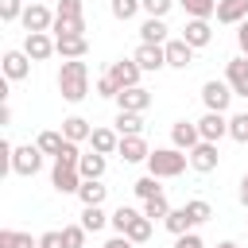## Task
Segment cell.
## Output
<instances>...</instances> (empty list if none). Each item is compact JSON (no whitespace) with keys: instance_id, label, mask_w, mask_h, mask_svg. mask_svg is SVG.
I'll return each mask as SVG.
<instances>
[{"instance_id":"35","label":"cell","mask_w":248,"mask_h":248,"mask_svg":"<svg viewBox=\"0 0 248 248\" xmlns=\"http://www.w3.org/2000/svg\"><path fill=\"white\" fill-rule=\"evenodd\" d=\"M132 190H136V194H140L143 202H147V198H159V194H163V186H159V178H155V174H143V178H140V182H136Z\"/></svg>"},{"instance_id":"21","label":"cell","mask_w":248,"mask_h":248,"mask_svg":"<svg viewBox=\"0 0 248 248\" xmlns=\"http://www.w3.org/2000/svg\"><path fill=\"white\" fill-rule=\"evenodd\" d=\"M140 43H151V46H167V43H170V39H167V23L147 16V19L140 23Z\"/></svg>"},{"instance_id":"26","label":"cell","mask_w":248,"mask_h":248,"mask_svg":"<svg viewBox=\"0 0 248 248\" xmlns=\"http://www.w3.org/2000/svg\"><path fill=\"white\" fill-rule=\"evenodd\" d=\"M116 132L120 136H143V112H116Z\"/></svg>"},{"instance_id":"17","label":"cell","mask_w":248,"mask_h":248,"mask_svg":"<svg viewBox=\"0 0 248 248\" xmlns=\"http://www.w3.org/2000/svg\"><path fill=\"white\" fill-rule=\"evenodd\" d=\"M163 50H167V66H170V70H186V66L194 62V46H190L186 39H170Z\"/></svg>"},{"instance_id":"13","label":"cell","mask_w":248,"mask_h":248,"mask_svg":"<svg viewBox=\"0 0 248 248\" xmlns=\"http://www.w3.org/2000/svg\"><path fill=\"white\" fill-rule=\"evenodd\" d=\"M140 66H136V58H120V62H112L108 66V78L120 85V89H132V85H140Z\"/></svg>"},{"instance_id":"37","label":"cell","mask_w":248,"mask_h":248,"mask_svg":"<svg viewBox=\"0 0 248 248\" xmlns=\"http://www.w3.org/2000/svg\"><path fill=\"white\" fill-rule=\"evenodd\" d=\"M229 136H232L236 143H248V112L229 116Z\"/></svg>"},{"instance_id":"14","label":"cell","mask_w":248,"mask_h":248,"mask_svg":"<svg viewBox=\"0 0 248 248\" xmlns=\"http://www.w3.org/2000/svg\"><path fill=\"white\" fill-rule=\"evenodd\" d=\"M116 155H120L124 163H147L151 147H147V140H143V136H120V147H116Z\"/></svg>"},{"instance_id":"5","label":"cell","mask_w":248,"mask_h":248,"mask_svg":"<svg viewBox=\"0 0 248 248\" xmlns=\"http://www.w3.org/2000/svg\"><path fill=\"white\" fill-rule=\"evenodd\" d=\"M170 143L178 147V151H194L198 143H202V132H198V120H174L170 124Z\"/></svg>"},{"instance_id":"9","label":"cell","mask_w":248,"mask_h":248,"mask_svg":"<svg viewBox=\"0 0 248 248\" xmlns=\"http://www.w3.org/2000/svg\"><path fill=\"white\" fill-rule=\"evenodd\" d=\"M116 108H120V112H143V108H151V93H147L143 85L120 89V93H116Z\"/></svg>"},{"instance_id":"48","label":"cell","mask_w":248,"mask_h":248,"mask_svg":"<svg viewBox=\"0 0 248 248\" xmlns=\"http://www.w3.org/2000/svg\"><path fill=\"white\" fill-rule=\"evenodd\" d=\"M105 248H132V240H128V236H112Z\"/></svg>"},{"instance_id":"15","label":"cell","mask_w":248,"mask_h":248,"mask_svg":"<svg viewBox=\"0 0 248 248\" xmlns=\"http://www.w3.org/2000/svg\"><path fill=\"white\" fill-rule=\"evenodd\" d=\"M198 132H202L205 143H217L221 136H229V120H225V112H205V116L198 120Z\"/></svg>"},{"instance_id":"16","label":"cell","mask_w":248,"mask_h":248,"mask_svg":"<svg viewBox=\"0 0 248 248\" xmlns=\"http://www.w3.org/2000/svg\"><path fill=\"white\" fill-rule=\"evenodd\" d=\"M217 159H221V155H217V143H205V140H202V143L190 151V167H194L198 174H209V170H217Z\"/></svg>"},{"instance_id":"29","label":"cell","mask_w":248,"mask_h":248,"mask_svg":"<svg viewBox=\"0 0 248 248\" xmlns=\"http://www.w3.org/2000/svg\"><path fill=\"white\" fill-rule=\"evenodd\" d=\"M0 248H39V240L31 232H16V229H0Z\"/></svg>"},{"instance_id":"45","label":"cell","mask_w":248,"mask_h":248,"mask_svg":"<svg viewBox=\"0 0 248 248\" xmlns=\"http://www.w3.org/2000/svg\"><path fill=\"white\" fill-rule=\"evenodd\" d=\"M116 93H120V85H116L108 74H105V78H97V97H112V101H116Z\"/></svg>"},{"instance_id":"7","label":"cell","mask_w":248,"mask_h":248,"mask_svg":"<svg viewBox=\"0 0 248 248\" xmlns=\"http://www.w3.org/2000/svg\"><path fill=\"white\" fill-rule=\"evenodd\" d=\"M23 27H27V35L50 31V27H54V12H50L46 4H27V8H23Z\"/></svg>"},{"instance_id":"27","label":"cell","mask_w":248,"mask_h":248,"mask_svg":"<svg viewBox=\"0 0 248 248\" xmlns=\"http://www.w3.org/2000/svg\"><path fill=\"white\" fill-rule=\"evenodd\" d=\"M35 143H39V151H43V155H54V159H58V155H62V147H66V136L50 128V132H39V140H35Z\"/></svg>"},{"instance_id":"20","label":"cell","mask_w":248,"mask_h":248,"mask_svg":"<svg viewBox=\"0 0 248 248\" xmlns=\"http://www.w3.org/2000/svg\"><path fill=\"white\" fill-rule=\"evenodd\" d=\"M54 50L70 62V58H85V50H89V39L85 35H62V39H54Z\"/></svg>"},{"instance_id":"4","label":"cell","mask_w":248,"mask_h":248,"mask_svg":"<svg viewBox=\"0 0 248 248\" xmlns=\"http://www.w3.org/2000/svg\"><path fill=\"white\" fill-rule=\"evenodd\" d=\"M12 170H16V174H23V178L39 174V170H43V151H39V143L16 147V151H12Z\"/></svg>"},{"instance_id":"10","label":"cell","mask_w":248,"mask_h":248,"mask_svg":"<svg viewBox=\"0 0 248 248\" xmlns=\"http://www.w3.org/2000/svg\"><path fill=\"white\" fill-rule=\"evenodd\" d=\"M225 81H229V89H232L236 97H248V58H244V54H240V58H229Z\"/></svg>"},{"instance_id":"33","label":"cell","mask_w":248,"mask_h":248,"mask_svg":"<svg viewBox=\"0 0 248 248\" xmlns=\"http://www.w3.org/2000/svg\"><path fill=\"white\" fill-rule=\"evenodd\" d=\"M167 213H170L167 194H159V198H147V202H143V217H147V221H167Z\"/></svg>"},{"instance_id":"6","label":"cell","mask_w":248,"mask_h":248,"mask_svg":"<svg viewBox=\"0 0 248 248\" xmlns=\"http://www.w3.org/2000/svg\"><path fill=\"white\" fill-rule=\"evenodd\" d=\"M81 170L78 167H66V163H54V170H50V186L58 190V194H78L81 190Z\"/></svg>"},{"instance_id":"30","label":"cell","mask_w":248,"mask_h":248,"mask_svg":"<svg viewBox=\"0 0 248 248\" xmlns=\"http://www.w3.org/2000/svg\"><path fill=\"white\" fill-rule=\"evenodd\" d=\"M78 198H81V205H105V198H108V186H101V182H81Z\"/></svg>"},{"instance_id":"41","label":"cell","mask_w":248,"mask_h":248,"mask_svg":"<svg viewBox=\"0 0 248 248\" xmlns=\"http://www.w3.org/2000/svg\"><path fill=\"white\" fill-rule=\"evenodd\" d=\"M0 19H4V23L23 19V4H19V0H0Z\"/></svg>"},{"instance_id":"1","label":"cell","mask_w":248,"mask_h":248,"mask_svg":"<svg viewBox=\"0 0 248 248\" xmlns=\"http://www.w3.org/2000/svg\"><path fill=\"white\" fill-rule=\"evenodd\" d=\"M58 93H62V101H70V105L85 101V93H89V66H85L81 58L62 62V70H58Z\"/></svg>"},{"instance_id":"22","label":"cell","mask_w":248,"mask_h":248,"mask_svg":"<svg viewBox=\"0 0 248 248\" xmlns=\"http://www.w3.org/2000/svg\"><path fill=\"white\" fill-rule=\"evenodd\" d=\"M105 155H97V151H81V163H78V170H81V178L85 182H101V174H105Z\"/></svg>"},{"instance_id":"52","label":"cell","mask_w":248,"mask_h":248,"mask_svg":"<svg viewBox=\"0 0 248 248\" xmlns=\"http://www.w3.org/2000/svg\"><path fill=\"white\" fill-rule=\"evenodd\" d=\"M31 4H43V0H31Z\"/></svg>"},{"instance_id":"43","label":"cell","mask_w":248,"mask_h":248,"mask_svg":"<svg viewBox=\"0 0 248 248\" xmlns=\"http://www.w3.org/2000/svg\"><path fill=\"white\" fill-rule=\"evenodd\" d=\"M170 4H174V0H143V12H147L151 19H163V16L170 12Z\"/></svg>"},{"instance_id":"42","label":"cell","mask_w":248,"mask_h":248,"mask_svg":"<svg viewBox=\"0 0 248 248\" xmlns=\"http://www.w3.org/2000/svg\"><path fill=\"white\" fill-rule=\"evenodd\" d=\"M62 236H66V248H81V244H85V229H81V225H66Z\"/></svg>"},{"instance_id":"24","label":"cell","mask_w":248,"mask_h":248,"mask_svg":"<svg viewBox=\"0 0 248 248\" xmlns=\"http://www.w3.org/2000/svg\"><path fill=\"white\" fill-rule=\"evenodd\" d=\"M62 136H66L70 143H81V140L93 136V128H89L85 116H66V120H62Z\"/></svg>"},{"instance_id":"36","label":"cell","mask_w":248,"mask_h":248,"mask_svg":"<svg viewBox=\"0 0 248 248\" xmlns=\"http://www.w3.org/2000/svg\"><path fill=\"white\" fill-rule=\"evenodd\" d=\"M186 213H190V221H194V225H205V221L213 217V209H209V202H202V198H194V202H186Z\"/></svg>"},{"instance_id":"44","label":"cell","mask_w":248,"mask_h":248,"mask_svg":"<svg viewBox=\"0 0 248 248\" xmlns=\"http://www.w3.org/2000/svg\"><path fill=\"white\" fill-rule=\"evenodd\" d=\"M39 248H66V236H62V229H50V232H43V236H39Z\"/></svg>"},{"instance_id":"47","label":"cell","mask_w":248,"mask_h":248,"mask_svg":"<svg viewBox=\"0 0 248 248\" xmlns=\"http://www.w3.org/2000/svg\"><path fill=\"white\" fill-rule=\"evenodd\" d=\"M236 46H240V54L248 58V19L240 23V31H236Z\"/></svg>"},{"instance_id":"19","label":"cell","mask_w":248,"mask_h":248,"mask_svg":"<svg viewBox=\"0 0 248 248\" xmlns=\"http://www.w3.org/2000/svg\"><path fill=\"white\" fill-rule=\"evenodd\" d=\"M248 19V0H217V23H244Z\"/></svg>"},{"instance_id":"3","label":"cell","mask_w":248,"mask_h":248,"mask_svg":"<svg viewBox=\"0 0 248 248\" xmlns=\"http://www.w3.org/2000/svg\"><path fill=\"white\" fill-rule=\"evenodd\" d=\"M232 97H236V93L229 89V81H217V78H209V81L202 85V105H205V112H225Z\"/></svg>"},{"instance_id":"49","label":"cell","mask_w":248,"mask_h":248,"mask_svg":"<svg viewBox=\"0 0 248 248\" xmlns=\"http://www.w3.org/2000/svg\"><path fill=\"white\" fill-rule=\"evenodd\" d=\"M240 205H248V170H244V178H240Z\"/></svg>"},{"instance_id":"51","label":"cell","mask_w":248,"mask_h":248,"mask_svg":"<svg viewBox=\"0 0 248 248\" xmlns=\"http://www.w3.org/2000/svg\"><path fill=\"white\" fill-rule=\"evenodd\" d=\"M217 248H236V244H232V240H221V244H217Z\"/></svg>"},{"instance_id":"28","label":"cell","mask_w":248,"mask_h":248,"mask_svg":"<svg viewBox=\"0 0 248 248\" xmlns=\"http://www.w3.org/2000/svg\"><path fill=\"white\" fill-rule=\"evenodd\" d=\"M163 225H167V229H170L174 236H186V232H194V221H190V213H186V205H182V209H170Z\"/></svg>"},{"instance_id":"32","label":"cell","mask_w":248,"mask_h":248,"mask_svg":"<svg viewBox=\"0 0 248 248\" xmlns=\"http://www.w3.org/2000/svg\"><path fill=\"white\" fill-rule=\"evenodd\" d=\"M178 4L186 8L190 19H209V16H217V0H178Z\"/></svg>"},{"instance_id":"39","label":"cell","mask_w":248,"mask_h":248,"mask_svg":"<svg viewBox=\"0 0 248 248\" xmlns=\"http://www.w3.org/2000/svg\"><path fill=\"white\" fill-rule=\"evenodd\" d=\"M140 8H143V0H112V16L116 19H132Z\"/></svg>"},{"instance_id":"34","label":"cell","mask_w":248,"mask_h":248,"mask_svg":"<svg viewBox=\"0 0 248 248\" xmlns=\"http://www.w3.org/2000/svg\"><path fill=\"white\" fill-rule=\"evenodd\" d=\"M54 39H62V35H85V19H62V16H54Z\"/></svg>"},{"instance_id":"18","label":"cell","mask_w":248,"mask_h":248,"mask_svg":"<svg viewBox=\"0 0 248 248\" xmlns=\"http://www.w3.org/2000/svg\"><path fill=\"white\" fill-rule=\"evenodd\" d=\"M31 74V58L23 50H4V78L8 81H23Z\"/></svg>"},{"instance_id":"38","label":"cell","mask_w":248,"mask_h":248,"mask_svg":"<svg viewBox=\"0 0 248 248\" xmlns=\"http://www.w3.org/2000/svg\"><path fill=\"white\" fill-rule=\"evenodd\" d=\"M132 217H136V209H128V205H120V209H112V217H108V225L116 229V236H124V229L132 225Z\"/></svg>"},{"instance_id":"23","label":"cell","mask_w":248,"mask_h":248,"mask_svg":"<svg viewBox=\"0 0 248 248\" xmlns=\"http://www.w3.org/2000/svg\"><path fill=\"white\" fill-rule=\"evenodd\" d=\"M89 143H93V151H97V155H112V151L120 147V132H112V128H93Z\"/></svg>"},{"instance_id":"12","label":"cell","mask_w":248,"mask_h":248,"mask_svg":"<svg viewBox=\"0 0 248 248\" xmlns=\"http://www.w3.org/2000/svg\"><path fill=\"white\" fill-rule=\"evenodd\" d=\"M23 54H27L31 62H46V58L58 54V50H54V39H50L46 31H39V35H27V39H23Z\"/></svg>"},{"instance_id":"46","label":"cell","mask_w":248,"mask_h":248,"mask_svg":"<svg viewBox=\"0 0 248 248\" xmlns=\"http://www.w3.org/2000/svg\"><path fill=\"white\" fill-rule=\"evenodd\" d=\"M174 248H205L198 232H186V236H174Z\"/></svg>"},{"instance_id":"2","label":"cell","mask_w":248,"mask_h":248,"mask_svg":"<svg viewBox=\"0 0 248 248\" xmlns=\"http://www.w3.org/2000/svg\"><path fill=\"white\" fill-rule=\"evenodd\" d=\"M186 167H190V155L178 147H155L147 155V174H155V178H178Z\"/></svg>"},{"instance_id":"11","label":"cell","mask_w":248,"mask_h":248,"mask_svg":"<svg viewBox=\"0 0 248 248\" xmlns=\"http://www.w3.org/2000/svg\"><path fill=\"white\" fill-rule=\"evenodd\" d=\"M178 39H186L194 50H202V46L213 43V27H209V19H186V27H182Z\"/></svg>"},{"instance_id":"50","label":"cell","mask_w":248,"mask_h":248,"mask_svg":"<svg viewBox=\"0 0 248 248\" xmlns=\"http://www.w3.org/2000/svg\"><path fill=\"white\" fill-rule=\"evenodd\" d=\"M0 124H12V105L4 101V108H0Z\"/></svg>"},{"instance_id":"25","label":"cell","mask_w":248,"mask_h":248,"mask_svg":"<svg viewBox=\"0 0 248 248\" xmlns=\"http://www.w3.org/2000/svg\"><path fill=\"white\" fill-rule=\"evenodd\" d=\"M108 217H112V213H105L101 205H85V213H81V221H78V225H81L85 232H101V229L108 225Z\"/></svg>"},{"instance_id":"40","label":"cell","mask_w":248,"mask_h":248,"mask_svg":"<svg viewBox=\"0 0 248 248\" xmlns=\"http://www.w3.org/2000/svg\"><path fill=\"white\" fill-rule=\"evenodd\" d=\"M54 16H62V19H85L81 16V0H58Z\"/></svg>"},{"instance_id":"8","label":"cell","mask_w":248,"mask_h":248,"mask_svg":"<svg viewBox=\"0 0 248 248\" xmlns=\"http://www.w3.org/2000/svg\"><path fill=\"white\" fill-rule=\"evenodd\" d=\"M132 58H136V66H140L143 74H155V70L167 66V50H163V46H151V43H140Z\"/></svg>"},{"instance_id":"31","label":"cell","mask_w":248,"mask_h":248,"mask_svg":"<svg viewBox=\"0 0 248 248\" xmlns=\"http://www.w3.org/2000/svg\"><path fill=\"white\" fill-rule=\"evenodd\" d=\"M151 225H155V221H147L143 213H136V217H132V225L124 229V236H128L132 244H143V240L151 236Z\"/></svg>"}]
</instances>
